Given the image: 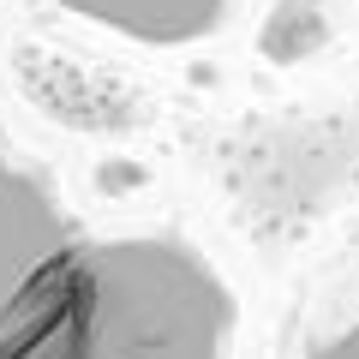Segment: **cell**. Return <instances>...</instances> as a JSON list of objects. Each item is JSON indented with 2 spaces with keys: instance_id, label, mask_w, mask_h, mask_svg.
<instances>
[{
  "instance_id": "1",
  "label": "cell",
  "mask_w": 359,
  "mask_h": 359,
  "mask_svg": "<svg viewBox=\"0 0 359 359\" xmlns=\"http://www.w3.org/2000/svg\"><path fill=\"white\" fill-rule=\"evenodd\" d=\"M233 330L192 240L84 222L0 126V359H228Z\"/></svg>"
},
{
  "instance_id": "2",
  "label": "cell",
  "mask_w": 359,
  "mask_h": 359,
  "mask_svg": "<svg viewBox=\"0 0 359 359\" xmlns=\"http://www.w3.org/2000/svg\"><path fill=\"white\" fill-rule=\"evenodd\" d=\"M54 6L84 18V25H96V30H108V36L138 42V48L204 42L233 13V0H54Z\"/></svg>"
},
{
  "instance_id": "3",
  "label": "cell",
  "mask_w": 359,
  "mask_h": 359,
  "mask_svg": "<svg viewBox=\"0 0 359 359\" xmlns=\"http://www.w3.org/2000/svg\"><path fill=\"white\" fill-rule=\"evenodd\" d=\"M311 359H359V318L347 323V330H335L330 341H318V347H311Z\"/></svg>"
}]
</instances>
